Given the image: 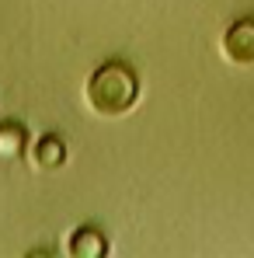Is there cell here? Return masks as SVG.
Returning a JSON list of instances; mask_svg holds the SVG:
<instances>
[{"mask_svg": "<svg viewBox=\"0 0 254 258\" xmlns=\"http://www.w3.org/2000/svg\"><path fill=\"white\" fill-rule=\"evenodd\" d=\"M25 147H28V129L21 122L0 126V164H14L18 157H25Z\"/></svg>", "mask_w": 254, "mask_h": 258, "instance_id": "277c9868", "label": "cell"}, {"mask_svg": "<svg viewBox=\"0 0 254 258\" xmlns=\"http://www.w3.org/2000/svg\"><path fill=\"white\" fill-rule=\"evenodd\" d=\"M32 161H35V168H42V171L63 168V164H66V143H63V136H59V133H45L42 140L35 143V150H32Z\"/></svg>", "mask_w": 254, "mask_h": 258, "instance_id": "3957f363", "label": "cell"}, {"mask_svg": "<svg viewBox=\"0 0 254 258\" xmlns=\"http://www.w3.org/2000/svg\"><path fill=\"white\" fill-rule=\"evenodd\" d=\"M84 94L98 115H126L139 101V77L122 59H108L91 74Z\"/></svg>", "mask_w": 254, "mask_h": 258, "instance_id": "6da1fadb", "label": "cell"}, {"mask_svg": "<svg viewBox=\"0 0 254 258\" xmlns=\"http://www.w3.org/2000/svg\"><path fill=\"white\" fill-rule=\"evenodd\" d=\"M108 251V241L98 227H80L73 237H70V255H87V258H98Z\"/></svg>", "mask_w": 254, "mask_h": 258, "instance_id": "5b68a950", "label": "cell"}, {"mask_svg": "<svg viewBox=\"0 0 254 258\" xmlns=\"http://www.w3.org/2000/svg\"><path fill=\"white\" fill-rule=\"evenodd\" d=\"M219 49H223V56H226L230 63L251 67L254 63V18H237V21L223 32Z\"/></svg>", "mask_w": 254, "mask_h": 258, "instance_id": "7a4b0ae2", "label": "cell"}]
</instances>
